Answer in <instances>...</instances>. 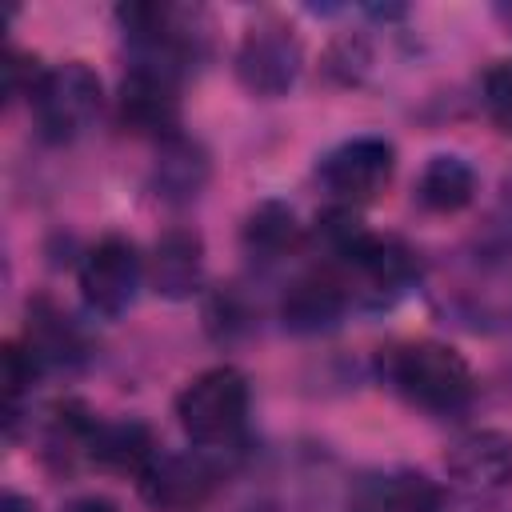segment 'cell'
<instances>
[{
	"mask_svg": "<svg viewBox=\"0 0 512 512\" xmlns=\"http://www.w3.org/2000/svg\"><path fill=\"white\" fill-rule=\"evenodd\" d=\"M380 380L420 412L456 416L468 408L476 380L468 360L440 340H404L380 348Z\"/></svg>",
	"mask_w": 512,
	"mask_h": 512,
	"instance_id": "6da1fadb",
	"label": "cell"
},
{
	"mask_svg": "<svg viewBox=\"0 0 512 512\" xmlns=\"http://www.w3.org/2000/svg\"><path fill=\"white\" fill-rule=\"evenodd\" d=\"M436 292L440 308L472 332L512 328V252L480 244V252L464 256Z\"/></svg>",
	"mask_w": 512,
	"mask_h": 512,
	"instance_id": "7a4b0ae2",
	"label": "cell"
},
{
	"mask_svg": "<svg viewBox=\"0 0 512 512\" xmlns=\"http://www.w3.org/2000/svg\"><path fill=\"white\" fill-rule=\"evenodd\" d=\"M328 268L344 280L348 300L364 308H392L420 280L416 252L396 236H372V232H364L348 252L328 260Z\"/></svg>",
	"mask_w": 512,
	"mask_h": 512,
	"instance_id": "3957f363",
	"label": "cell"
},
{
	"mask_svg": "<svg viewBox=\"0 0 512 512\" xmlns=\"http://www.w3.org/2000/svg\"><path fill=\"white\" fill-rule=\"evenodd\" d=\"M176 420L200 448H228L248 424V380L240 368L220 364L200 372L176 396Z\"/></svg>",
	"mask_w": 512,
	"mask_h": 512,
	"instance_id": "277c9868",
	"label": "cell"
},
{
	"mask_svg": "<svg viewBox=\"0 0 512 512\" xmlns=\"http://www.w3.org/2000/svg\"><path fill=\"white\" fill-rule=\"evenodd\" d=\"M100 100H104L100 76L84 60H68L40 76V84L28 96V108H32L36 132L48 144H72L96 124Z\"/></svg>",
	"mask_w": 512,
	"mask_h": 512,
	"instance_id": "5b68a950",
	"label": "cell"
},
{
	"mask_svg": "<svg viewBox=\"0 0 512 512\" xmlns=\"http://www.w3.org/2000/svg\"><path fill=\"white\" fill-rule=\"evenodd\" d=\"M304 68V48L292 24L268 16L244 28L240 48H236V80L252 96H284Z\"/></svg>",
	"mask_w": 512,
	"mask_h": 512,
	"instance_id": "8992f818",
	"label": "cell"
},
{
	"mask_svg": "<svg viewBox=\"0 0 512 512\" xmlns=\"http://www.w3.org/2000/svg\"><path fill=\"white\" fill-rule=\"evenodd\" d=\"M396 172V148L380 136H352L336 148H328L316 164L320 184L340 200V204H364L376 192L388 188Z\"/></svg>",
	"mask_w": 512,
	"mask_h": 512,
	"instance_id": "52a82bcc",
	"label": "cell"
},
{
	"mask_svg": "<svg viewBox=\"0 0 512 512\" xmlns=\"http://www.w3.org/2000/svg\"><path fill=\"white\" fill-rule=\"evenodd\" d=\"M140 252L124 236H104L96 240L84 260H80V292L84 304L100 316H120L132 308L136 288H140Z\"/></svg>",
	"mask_w": 512,
	"mask_h": 512,
	"instance_id": "ba28073f",
	"label": "cell"
},
{
	"mask_svg": "<svg viewBox=\"0 0 512 512\" xmlns=\"http://www.w3.org/2000/svg\"><path fill=\"white\" fill-rule=\"evenodd\" d=\"M120 124L136 136L168 140L180 128V76L132 64L120 80Z\"/></svg>",
	"mask_w": 512,
	"mask_h": 512,
	"instance_id": "9c48e42d",
	"label": "cell"
},
{
	"mask_svg": "<svg viewBox=\"0 0 512 512\" xmlns=\"http://www.w3.org/2000/svg\"><path fill=\"white\" fill-rule=\"evenodd\" d=\"M136 484L156 512H196L216 488V468L192 452H156Z\"/></svg>",
	"mask_w": 512,
	"mask_h": 512,
	"instance_id": "30bf717a",
	"label": "cell"
},
{
	"mask_svg": "<svg viewBox=\"0 0 512 512\" xmlns=\"http://www.w3.org/2000/svg\"><path fill=\"white\" fill-rule=\"evenodd\" d=\"M348 288L344 280L324 264V268H312L304 276H296L284 296H280V324L296 336H312V332H328L340 324L344 308H348Z\"/></svg>",
	"mask_w": 512,
	"mask_h": 512,
	"instance_id": "8fae6325",
	"label": "cell"
},
{
	"mask_svg": "<svg viewBox=\"0 0 512 512\" xmlns=\"http://www.w3.org/2000/svg\"><path fill=\"white\" fill-rule=\"evenodd\" d=\"M444 468L460 488L472 492L504 488L512 480V436L500 428H476L448 448Z\"/></svg>",
	"mask_w": 512,
	"mask_h": 512,
	"instance_id": "7c38bea8",
	"label": "cell"
},
{
	"mask_svg": "<svg viewBox=\"0 0 512 512\" xmlns=\"http://www.w3.org/2000/svg\"><path fill=\"white\" fill-rule=\"evenodd\" d=\"M148 280L164 300H188L204 280V240L192 228H168L152 248Z\"/></svg>",
	"mask_w": 512,
	"mask_h": 512,
	"instance_id": "4fadbf2b",
	"label": "cell"
},
{
	"mask_svg": "<svg viewBox=\"0 0 512 512\" xmlns=\"http://www.w3.org/2000/svg\"><path fill=\"white\" fill-rule=\"evenodd\" d=\"M208 176H212V160L196 140H188L184 132L160 140L152 164V188L164 204H192L204 192Z\"/></svg>",
	"mask_w": 512,
	"mask_h": 512,
	"instance_id": "5bb4252c",
	"label": "cell"
},
{
	"mask_svg": "<svg viewBox=\"0 0 512 512\" xmlns=\"http://www.w3.org/2000/svg\"><path fill=\"white\" fill-rule=\"evenodd\" d=\"M24 348L36 356L40 368H76L88 356L80 328L48 296H36L28 304V336H24Z\"/></svg>",
	"mask_w": 512,
	"mask_h": 512,
	"instance_id": "9a60e30c",
	"label": "cell"
},
{
	"mask_svg": "<svg viewBox=\"0 0 512 512\" xmlns=\"http://www.w3.org/2000/svg\"><path fill=\"white\" fill-rule=\"evenodd\" d=\"M476 168L456 152H436L416 176V204L436 216H452L476 200Z\"/></svg>",
	"mask_w": 512,
	"mask_h": 512,
	"instance_id": "2e32d148",
	"label": "cell"
},
{
	"mask_svg": "<svg viewBox=\"0 0 512 512\" xmlns=\"http://www.w3.org/2000/svg\"><path fill=\"white\" fill-rule=\"evenodd\" d=\"M156 452L160 448H156L152 428L144 420H100L92 440H88V460L96 468L128 472V476H140Z\"/></svg>",
	"mask_w": 512,
	"mask_h": 512,
	"instance_id": "e0dca14e",
	"label": "cell"
},
{
	"mask_svg": "<svg viewBox=\"0 0 512 512\" xmlns=\"http://www.w3.org/2000/svg\"><path fill=\"white\" fill-rule=\"evenodd\" d=\"M244 252L256 260V264H276L284 260L296 244H300V224H296V212L280 200H264L248 212L244 220Z\"/></svg>",
	"mask_w": 512,
	"mask_h": 512,
	"instance_id": "ac0fdd59",
	"label": "cell"
},
{
	"mask_svg": "<svg viewBox=\"0 0 512 512\" xmlns=\"http://www.w3.org/2000/svg\"><path fill=\"white\" fill-rule=\"evenodd\" d=\"M204 320H208V328H212L216 340H232V336H240V332L252 328V308L244 304V296L236 292V284H228V288L212 292V300L204 308Z\"/></svg>",
	"mask_w": 512,
	"mask_h": 512,
	"instance_id": "d6986e66",
	"label": "cell"
},
{
	"mask_svg": "<svg viewBox=\"0 0 512 512\" xmlns=\"http://www.w3.org/2000/svg\"><path fill=\"white\" fill-rule=\"evenodd\" d=\"M44 368L36 364V356L24 344H4V396H8V428H16L20 416V400L24 392H32V380Z\"/></svg>",
	"mask_w": 512,
	"mask_h": 512,
	"instance_id": "ffe728a7",
	"label": "cell"
},
{
	"mask_svg": "<svg viewBox=\"0 0 512 512\" xmlns=\"http://www.w3.org/2000/svg\"><path fill=\"white\" fill-rule=\"evenodd\" d=\"M480 92H484L488 116H492L504 132H512V60H496V64L484 72Z\"/></svg>",
	"mask_w": 512,
	"mask_h": 512,
	"instance_id": "44dd1931",
	"label": "cell"
},
{
	"mask_svg": "<svg viewBox=\"0 0 512 512\" xmlns=\"http://www.w3.org/2000/svg\"><path fill=\"white\" fill-rule=\"evenodd\" d=\"M368 64H372V52H368V44H364L360 36H344V40H336L332 52H328V68H332L344 84H356V80L368 72Z\"/></svg>",
	"mask_w": 512,
	"mask_h": 512,
	"instance_id": "7402d4cb",
	"label": "cell"
},
{
	"mask_svg": "<svg viewBox=\"0 0 512 512\" xmlns=\"http://www.w3.org/2000/svg\"><path fill=\"white\" fill-rule=\"evenodd\" d=\"M492 248H508L512 252V172L500 180V192H496V208H492V228H488V240Z\"/></svg>",
	"mask_w": 512,
	"mask_h": 512,
	"instance_id": "603a6c76",
	"label": "cell"
},
{
	"mask_svg": "<svg viewBox=\"0 0 512 512\" xmlns=\"http://www.w3.org/2000/svg\"><path fill=\"white\" fill-rule=\"evenodd\" d=\"M64 512H120L108 496H96V492H88V496H76V500H68L64 504Z\"/></svg>",
	"mask_w": 512,
	"mask_h": 512,
	"instance_id": "cb8c5ba5",
	"label": "cell"
},
{
	"mask_svg": "<svg viewBox=\"0 0 512 512\" xmlns=\"http://www.w3.org/2000/svg\"><path fill=\"white\" fill-rule=\"evenodd\" d=\"M0 512H32V504H28L24 496H16V492H8V496H4V504H0Z\"/></svg>",
	"mask_w": 512,
	"mask_h": 512,
	"instance_id": "d4e9b609",
	"label": "cell"
},
{
	"mask_svg": "<svg viewBox=\"0 0 512 512\" xmlns=\"http://www.w3.org/2000/svg\"><path fill=\"white\" fill-rule=\"evenodd\" d=\"M504 16H508V28H512V8H508V12H504Z\"/></svg>",
	"mask_w": 512,
	"mask_h": 512,
	"instance_id": "484cf974",
	"label": "cell"
}]
</instances>
